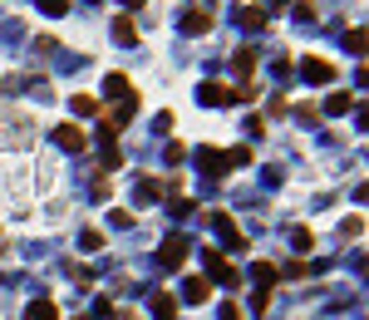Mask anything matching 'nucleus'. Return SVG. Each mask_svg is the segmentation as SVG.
<instances>
[{
  "instance_id": "nucleus-1",
  "label": "nucleus",
  "mask_w": 369,
  "mask_h": 320,
  "mask_svg": "<svg viewBox=\"0 0 369 320\" xmlns=\"http://www.w3.org/2000/svg\"><path fill=\"white\" fill-rule=\"evenodd\" d=\"M202 261H207V276H212L207 286H232V291L242 286V271H237V266H232L217 246H207V256H202Z\"/></svg>"
},
{
  "instance_id": "nucleus-2",
  "label": "nucleus",
  "mask_w": 369,
  "mask_h": 320,
  "mask_svg": "<svg viewBox=\"0 0 369 320\" xmlns=\"http://www.w3.org/2000/svg\"><path fill=\"white\" fill-rule=\"evenodd\" d=\"M187 251H192V241H187L183 232H173V236L163 241V251H158V266H163V271H178L187 261Z\"/></svg>"
},
{
  "instance_id": "nucleus-3",
  "label": "nucleus",
  "mask_w": 369,
  "mask_h": 320,
  "mask_svg": "<svg viewBox=\"0 0 369 320\" xmlns=\"http://www.w3.org/2000/svg\"><path fill=\"white\" fill-rule=\"evenodd\" d=\"M207 222H212V227L222 232V241H227L232 251H242V246H246V236H242V227H237V222H232V217H227V212H207Z\"/></svg>"
},
{
  "instance_id": "nucleus-4",
  "label": "nucleus",
  "mask_w": 369,
  "mask_h": 320,
  "mask_svg": "<svg viewBox=\"0 0 369 320\" xmlns=\"http://www.w3.org/2000/svg\"><path fill=\"white\" fill-rule=\"evenodd\" d=\"M300 74H305L310 84H330V79H335V64H330V59H315V55H305V59H300Z\"/></svg>"
},
{
  "instance_id": "nucleus-5",
  "label": "nucleus",
  "mask_w": 369,
  "mask_h": 320,
  "mask_svg": "<svg viewBox=\"0 0 369 320\" xmlns=\"http://www.w3.org/2000/svg\"><path fill=\"white\" fill-rule=\"evenodd\" d=\"M55 143H59L64 153H79V148L89 143V133H84V128H74V123H64V128H55Z\"/></svg>"
},
{
  "instance_id": "nucleus-6",
  "label": "nucleus",
  "mask_w": 369,
  "mask_h": 320,
  "mask_svg": "<svg viewBox=\"0 0 369 320\" xmlns=\"http://www.w3.org/2000/svg\"><path fill=\"white\" fill-rule=\"evenodd\" d=\"M197 99H202L207 108H222V104H232V89H227V84H217V79H207V84L197 89Z\"/></svg>"
},
{
  "instance_id": "nucleus-7",
  "label": "nucleus",
  "mask_w": 369,
  "mask_h": 320,
  "mask_svg": "<svg viewBox=\"0 0 369 320\" xmlns=\"http://www.w3.org/2000/svg\"><path fill=\"white\" fill-rule=\"evenodd\" d=\"M212 296V286H207V276H187L183 281V301H192V306H202Z\"/></svg>"
},
{
  "instance_id": "nucleus-8",
  "label": "nucleus",
  "mask_w": 369,
  "mask_h": 320,
  "mask_svg": "<svg viewBox=\"0 0 369 320\" xmlns=\"http://www.w3.org/2000/svg\"><path fill=\"white\" fill-rule=\"evenodd\" d=\"M237 20H242L246 30H266V25H271V15H266L261 5H242V10H237Z\"/></svg>"
},
{
  "instance_id": "nucleus-9",
  "label": "nucleus",
  "mask_w": 369,
  "mask_h": 320,
  "mask_svg": "<svg viewBox=\"0 0 369 320\" xmlns=\"http://www.w3.org/2000/svg\"><path fill=\"white\" fill-rule=\"evenodd\" d=\"M276 266H271V261H256V266H251V281H256V286H261V291H271V286H276Z\"/></svg>"
},
{
  "instance_id": "nucleus-10",
  "label": "nucleus",
  "mask_w": 369,
  "mask_h": 320,
  "mask_svg": "<svg viewBox=\"0 0 369 320\" xmlns=\"http://www.w3.org/2000/svg\"><path fill=\"white\" fill-rule=\"evenodd\" d=\"M183 30H187V35H207V30H212V15H202V10H187V15H183Z\"/></svg>"
},
{
  "instance_id": "nucleus-11",
  "label": "nucleus",
  "mask_w": 369,
  "mask_h": 320,
  "mask_svg": "<svg viewBox=\"0 0 369 320\" xmlns=\"http://www.w3.org/2000/svg\"><path fill=\"white\" fill-rule=\"evenodd\" d=\"M153 316L158 320H178V301H173L168 291H158V296H153Z\"/></svg>"
},
{
  "instance_id": "nucleus-12",
  "label": "nucleus",
  "mask_w": 369,
  "mask_h": 320,
  "mask_svg": "<svg viewBox=\"0 0 369 320\" xmlns=\"http://www.w3.org/2000/svg\"><path fill=\"white\" fill-rule=\"evenodd\" d=\"M113 40H118V45H133V40H138V30H133V20H128V15H118V20H113Z\"/></svg>"
},
{
  "instance_id": "nucleus-13",
  "label": "nucleus",
  "mask_w": 369,
  "mask_h": 320,
  "mask_svg": "<svg viewBox=\"0 0 369 320\" xmlns=\"http://www.w3.org/2000/svg\"><path fill=\"white\" fill-rule=\"evenodd\" d=\"M197 163H202L207 173H227V163H222V153H217V148H197Z\"/></svg>"
},
{
  "instance_id": "nucleus-14",
  "label": "nucleus",
  "mask_w": 369,
  "mask_h": 320,
  "mask_svg": "<svg viewBox=\"0 0 369 320\" xmlns=\"http://www.w3.org/2000/svg\"><path fill=\"white\" fill-rule=\"evenodd\" d=\"M59 311H55V301H30V311H25V320H55Z\"/></svg>"
},
{
  "instance_id": "nucleus-15",
  "label": "nucleus",
  "mask_w": 369,
  "mask_h": 320,
  "mask_svg": "<svg viewBox=\"0 0 369 320\" xmlns=\"http://www.w3.org/2000/svg\"><path fill=\"white\" fill-rule=\"evenodd\" d=\"M103 89H108V99H128V94H133L123 74H108V84H103Z\"/></svg>"
},
{
  "instance_id": "nucleus-16",
  "label": "nucleus",
  "mask_w": 369,
  "mask_h": 320,
  "mask_svg": "<svg viewBox=\"0 0 369 320\" xmlns=\"http://www.w3.org/2000/svg\"><path fill=\"white\" fill-rule=\"evenodd\" d=\"M222 163H227V168H246V163H251V148H227Z\"/></svg>"
},
{
  "instance_id": "nucleus-17",
  "label": "nucleus",
  "mask_w": 369,
  "mask_h": 320,
  "mask_svg": "<svg viewBox=\"0 0 369 320\" xmlns=\"http://www.w3.org/2000/svg\"><path fill=\"white\" fill-rule=\"evenodd\" d=\"M232 69H237V74H242V79H246V74H251V69H256V50H242V55H237V64H232Z\"/></svg>"
},
{
  "instance_id": "nucleus-18",
  "label": "nucleus",
  "mask_w": 369,
  "mask_h": 320,
  "mask_svg": "<svg viewBox=\"0 0 369 320\" xmlns=\"http://www.w3.org/2000/svg\"><path fill=\"white\" fill-rule=\"evenodd\" d=\"M69 108H74V113H84V118H89V113H98V104H93L89 94H74V99H69Z\"/></svg>"
},
{
  "instance_id": "nucleus-19",
  "label": "nucleus",
  "mask_w": 369,
  "mask_h": 320,
  "mask_svg": "<svg viewBox=\"0 0 369 320\" xmlns=\"http://www.w3.org/2000/svg\"><path fill=\"white\" fill-rule=\"evenodd\" d=\"M325 113H350V94H330L325 99Z\"/></svg>"
},
{
  "instance_id": "nucleus-20",
  "label": "nucleus",
  "mask_w": 369,
  "mask_h": 320,
  "mask_svg": "<svg viewBox=\"0 0 369 320\" xmlns=\"http://www.w3.org/2000/svg\"><path fill=\"white\" fill-rule=\"evenodd\" d=\"M345 50L360 55V50H365V30H350V35H345Z\"/></svg>"
},
{
  "instance_id": "nucleus-21",
  "label": "nucleus",
  "mask_w": 369,
  "mask_h": 320,
  "mask_svg": "<svg viewBox=\"0 0 369 320\" xmlns=\"http://www.w3.org/2000/svg\"><path fill=\"white\" fill-rule=\"evenodd\" d=\"M40 10H45V15H64V10H69V0H40Z\"/></svg>"
},
{
  "instance_id": "nucleus-22",
  "label": "nucleus",
  "mask_w": 369,
  "mask_h": 320,
  "mask_svg": "<svg viewBox=\"0 0 369 320\" xmlns=\"http://www.w3.org/2000/svg\"><path fill=\"white\" fill-rule=\"evenodd\" d=\"M295 118H300V123H320V108H310V104H300V108H295Z\"/></svg>"
},
{
  "instance_id": "nucleus-23",
  "label": "nucleus",
  "mask_w": 369,
  "mask_h": 320,
  "mask_svg": "<svg viewBox=\"0 0 369 320\" xmlns=\"http://www.w3.org/2000/svg\"><path fill=\"white\" fill-rule=\"evenodd\" d=\"M310 246H315V236H310V232L300 227V232H295V251H310Z\"/></svg>"
},
{
  "instance_id": "nucleus-24",
  "label": "nucleus",
  "mask_w": 369,
  "mask_h": 320,
  "mask_svg": "<svg viewBox=\"0 0 369 320\" xmlns=\"http://www.w3.org/2000/svg\"><path fill=\"white\" fill-rule=\"evenodd\" d=\"M79 241H84V251H98V246H103V236H98V232H84Z\"/></svg>"
},
{
  "instance_id": "nucleus-25",
  "label": "nucleus",
  "mask_w": 369,
  "mask_h": 320,
  "mask_svg": "<svg viewBox=\"0 0 369 320\" xmlns=\"http://www.w3.org/2000/svg\"><path fill=\"white\" fill-rule=\"evenodd\" d=\"M222 320H242V311H237V306H227V311H222Z\"/></svg>"
},
{
  "instance_id": "nucleus-26",
  "label": "nucleus",
  "mask_w": 369,
  "mask_h": 320,
  "mask_svg": "<svg viewBox=\"0 0 369 320\" xmlns=\"http://www.w3.org/2000/svg\"><path fill=\"white\" fill-rule=\"evenodd\" d=\"M123 5H128V10H138V5H143V0H123Z\"/></svg>"
},
{
  "instance_id": "nucleus-27",
  "label": "nucleus",
  "mask_w": 369,
  "mask_h": 320,
  "mask_svg": "<svg viewBox=\"0 0 369 320\" xmlns=\"http://www.w3.org/2000/svg\"><path fill=\"white\" fill-rule=\"evenodd\" d=\"M74 320H93V316H74Z\"/></svg>"
},
{
  "instance_id": "nucleus-28",
  "label": "nucleus",
  "mask_w": 369,
  "mask_h": 320,
  "mask_svg": "<svg viewBox=\"0 0 369 320\" xmlns=\"http://www.w3.org/2000/svg\"><path fill=\"white\" fill-rule=\"evenodd\" d=\"M276 5H285V0H276Z\"/></svg>"
},
{
  "instance_id": "nucleus-29",
  "label": "nucleus",
  "mask_w": 369,
  "mask_h": 320,
  "mask_svg": "<svg viewBox=\"0 0 369 320\" xmlns=\"http://www.w3.org/2000/svg\"><path fill=\"white\" fill-rule=\"evenodd\" d=\"M93 5H98V0H93Z\"/></svg>"
}]
</instances>
